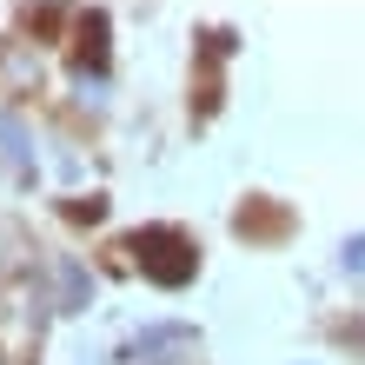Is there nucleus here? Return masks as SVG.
<instances>
[{"label":"nucleus","mask_w":365,"mask_h":365,"mask_svg":"<svg viewBox=\"0 0 365 365\" xmlns=\"http://www.w3.org/2000/svg\"><path fill=\"white\" fill-rule=\"evenodd\" d=\"M180 339H186V326H153V332H140V339H133V359L160 352V346H180Z\"/></svg>","instance_id":"3"},{"label":"nucleus","mask_w":365,"mask_h":365,"mask_svg":"<svg viewBox=\"0 0 365 365\" xmlns=\"http://www.w3.org/2000/svg\"><path fill=\"white\" fill-rule=\"evenodd\" d=\"M87 292H93V279H87V272H80V266H60V306H67V312H73V306H87Z\"/></svg>","instance_id":"2"},{"label":"nucleus","mask_w":365,"mask_h":365,"mask_svg":"<svg viewBox=\"0 0 365 365\" xmlns=\"http://www.w3.org/2000/svg\"><path fill=\"white\" fill-rule=\"evenodd\" d=\"M126 252L140 259V272L153 279V286H186L192 266H200V252H192V240L180 226H140L133 240H126Z\"/></svg>","instance_id":"1"}]
</instances>
